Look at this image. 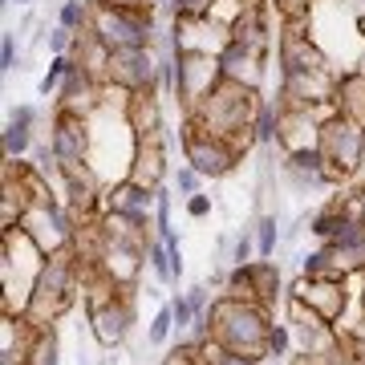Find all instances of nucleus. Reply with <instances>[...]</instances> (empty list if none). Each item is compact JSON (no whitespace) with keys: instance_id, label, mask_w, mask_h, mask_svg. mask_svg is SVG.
<instances>
[{"instance_id":"nucleus-42","label":"nucleus","mask_w":365,"mask_h":365,"mask_svg":"<svg viewBox=\"0 0 365 365\" xmlns=\"http://www.w3.org/2000/svg\"><path fill=\"white\" fill-rule=\"evenodd\" d=\"M187 215H191V220L211 215V195H203V191H199V195H191V199H187Z\"/></svg>"},{"instance_id":"nucleus-44","label":"nucleus","mask_w":365,"mask_h":365,"mask_svg":"<svg viewBox=\"0 0 365 365\" xmlns=\"http://www.w3.org/2000/svg\"><path fill=\"white\" fill-rule=\"evenodd\" d=\"M353 215H357V220L365 223V182H361V191L353 195Z\"/></svg>"},{"instance_id":"nucleus-21","label":"nucleus","mask_w":365,"mask_h":365,"mask_svg":"<svg viewBox=\"0 0 365 365\" xmlns=\"http://www.w3.org/2000/svg\"><path fill=\"white\" fill-rule=\"evenodd\" d=\"M284 175L300 187H325L329 175H325V155L317 146H304V150H288L284 155Z\"/></svg>"},{"instance_id":"nucleus-35","label":"nucleus","mask_w":365,"mask_h":365,"mask_svg":"<svg viewBox=\"0 0 365 365\" xmlns=\"http://www.w3.org/2000/svg\"><path fill=\"white\" fill-rule=\"evenodd\" d=\"M288 349H292V325H276L268 329V353L272 357H288Z\"/></svg>"},{"instance_id":"nucleus-25","label":"nucleus","mask_w":365,"mask_h":365,"mask_svg":"<svg viewBox=\"0 0 365 365\" xmlns=\"http://www.w3.org/2000/svg\"><path fill=\"white\" fill-rule=\"evenodd\" d=\"M0 146H4V158H25L29 150H33V126L9 118V126L0 134Z\"/></svg>"},{"instance_id":"nucleus-8","label":"nucleus","mask_w":365,"mask_h":365,"mask_svg":"<svg viewBox=\"0 0 365 365\" xmlns=\"http://www.w3.org/2000/svg\"><path fill=\"white\" fill-rule=\"evenodd\" d=\"M220 81H223V66L215 53H179L175 57V98H179L182 114H191Z\"/></svg>"},{"instance_id":"nucleus-6","label":"nucleus","mask_w":365,"mask_h":365,"mask_svg":"<svg viewBox=\"0 0 365 365\" xmlns=\"http://www.w3.org/2000/svg\"><path fill=\"white\" fill-rule=\"evenodd\" d=\"M179 146H182V163L187 167H195L203 179H223V175H232L240 167V158L244 150L227 138H215V134L199 130L191 122H182V134H179Z\"/></svg>"},{"instance_id":"nucleus-48","label":"nucleus","mask_w":365,"mask_h":365,"mask_svg":"<svg viewBox=\"0 0 365 365\" xmlns=\"http://www.w3.org/2000/svg\"><path fill=\"white\" fill-rule=\"evenodd\" d=\"M98 365H110V361H98Z\"/></svg>"},{"instance_id":"nucleus-24","label":"nucleus","mask_w":365,"mask_h":365,"mask_svg":"<svg viewBox=\"0 0 365 365\" xmlns=\"http://www.w3.org/2000/svg\"><path fill=\"white\" fill-rule=\"evenodd\" d=\"M276 138H280V98L276 102H264L260 114H256V126H252V143L276 146Z\"/></svg>"},{"instance_id":"nucleus-34","label":"nucleus","mask_w":365,"mask_h":365,"mask_svg":"<svg viewBox=\"0 0 365 365\" xmlns=\"http://www.w3.org/2000/svg\"><path fill=\"white\" fill-rule=\"evenodd\" d=\"M175 187H179V195H182V199H191V195H199V187H203V175H199L195 167H187V163H182V167L175 170Z\"/></svg>"},{"instance_id":"nucleus-11","label":"nucleus","mask_w":365,"mask_h":365,"mask_svg":"<svg viewBox=\"0 0 365 365\" xmlns=\"http://www.w3.org/2000/svg\"><path fill=\"white\" fill-rule=\"evenodd\" d=\"M284 309H288V325H292V337L300 341V353H333L341 345V333L333 321L309 309L304 300L297 297H284Z\"/></svg>"},{"instance_id":"nucleus-15","label":"nucleus","mask_w":365,"mask_h":365,"mask_svg":"<svg viewBox=\"0 0 365 365\" xmlns=\"http://www.w3.org/2000/svg\"><path fill=\"white\" fill-rule=\"evenodd\" d=\"M264 57H268V53L252 49V45L227 41V45H223V53H220L223 78L240 81V86H252V90H260V81H264Z\"/></svg>"},{"instance_id":"nucleus-28","label":"nucleus","mask_w":365,"mask_h":365,"mask_svg":"<svg viewBox=\"0 0 365 365\" xmlns=\"http://www.w3.org/2000/svg\"><path fill=\"white\" fill-rule=\"evenodd\" d=\"M69 69H73V57H69V53H53L49 69H45V78H41V98H49V93L61 90V81H66Z\"/></svg>"},{"instance_id":"nucleus-29","label":"nucleus","mask_w":365,"mask_h":365,"mask_svg":"<svg viewBox=\"0 0 365 365\" xmlns=\"http://www.w3.org/2000/svg\"><path fill=\"white\" fill-rule=\"evenodd\" d=\"M300 272H304V276H325V272H341V268H337V256H333V248H329V244H321L317 252L300 256Z\"/></svg>"},{"instance_id":"nucleus-9","label":"nucleus","mask_w":365,"mask_h":365,"mask_svg":"<svg viewBox=\"0 0 365 365\" xmlns=\"http://www.w3.org/2000/svg\"><path fill=\"white\" fill-rule=\"evenodd\" d=\"M93 122L78 110H61L53 114V130H49V146L57 155V170L73 167V163H90V146H93Z\"/></svg>"},{"instance_id":"nucleus-5","label":"nucleus","mask_w":365,"mask_h":365,"mask_svg":"<svg viewBox=\"0 0 365 365\" xmlns=\"http://www.w3.org/2000/svg\"><path fill=\"white\" fill-rule=\"evenodd\" d=\"M93 37L102 41L110 53L118 49H150L155 41V4L150 9H114V4H90V25Z\"/></svg>"},{"instance_id":"nucleus-39","label":"nucleus","mask_w":365,"mask_h":365,"mask_svg":"<svg viewBox=\"0 0 365 365\" xmlns=\"http://www.w3.org/2000/svg\"><path fill=\"white\" fill-rule=\"evenodd\" d=\"M16 61H21L16 37H13V33H4V37H0V73H13V69H21Z\"/></svg>"},{"instance_id":"nucleus-20","label":"nucleus","mask_w":365,"mask_h":365,"mask_svg":"<svg viewBox=\"0 0 365 365\" xmlns=\"http://www.w3.org/2000/svg\"><path fill=\"white\" fill-rule=\"evenodd\" d=\"M333 110L353 118L357 126H365V69H345V73H337Z\"/></svg>"},{"instance_id":"nucleus-1","label":"nucleus","mask_w":365,"mask_h":365,"mask_svg":"<svg viewBox=\"0 0 365 365\" xmlns=\"http://www.w3.org/2000/svg\"><path fill=\"white\" fill-rule=\"evenodd\" d=\"M260 90H252V86H240V81H227L223 78L215 90L203 98V102L187 114L191 126L199 130L215 134V138H227L235 143L240 150H248L252 143V126H256V114H260Z\"/></svg>"},{"instance_id":"nucleus-37","label":"nucleus","mask_w":365,"mask_h":365,"mask_svg":"<svg viewBox=\"0 0 365 365\" xmlns=\"http://www.w3.org/2000/svg\"><path fill=\"white\" fill-rule=\"evenodd\" d=\"M150 232L158 235V240H167L170 235V195L158 187V203H155V227Z\"/></svg>"},{"instance_id":"nucleus-17","label":"nucleus","mask_w":365,"mask_h":365,"mask_svg":"<svg viewBox=\"0 0 365 365\" xmlns=\"http://www.w3.org/2000/svg\"><path fill=\"white\" fill-rule=\"evenodd\" d=\"M227 29H232V41L268 53V45H272V29H268V0L240 4V13L232 16V25H227Z\"/></svg>"},{"instance_id":"nucleus-23","label":"nucleus","mask_w":365,"mask_h":365,"mask_svg":"<svg viewBox=\"0 0 365 365\" xmlns=\"http://www.w3.org/2000/svg\"><path fill=\"white\" fill-rule=\"evenodd\" d=\"M252 292L264 309H272L284 297V280H280V264L272 260H252Z\"/></svg>"},{"instance_id":"nucleus-47","label":"nucleus","mask_w":365,"mask_h":365,"mask_svg":"<svg viewBox=\"0 0 365 365\" xmlns=\"http://www.w3.org/2000/svg\"><path fill=\"white\" fill-rule=\"evenodd\" d=\"M16 4H33V0H16Z\"/></svg>"},{"instance_id":"nucleus-45","label":"nucleus","mask_w":365,"mask_h":365,"mask_svg":"<svg viewBox=\"0 0 365 365\" xmlns=\"http://www.w3.org/2000/svg\"><path fill=\"white\" fill-rule=\"evenodd\" d=\"M357 29H361V37H365V16H361V21H357Z\"/></svg>"},{"instance_id":"nucleus-22","label":"nucleus","mask_w":365,"mask_h":365,"mask_svg":"<svg viewBox=\"0 0 365 365\" xmlns=\"http://www.w3.org/2000/svg\"><path fill=\"white\" fill-rule=\"evenodd\" d=\"M29 207H33V199H29L25 182L4 167V195H0V223H4V232H9V227H21Z\"/></svg>"},{"instance_id":"nucleus-10","label":"nucleus","mask_w":365,"mask_h":365,"mask_svg":"<svg viewBox=\"0 0 365 365\" xmlns=\"http://www.w3.org/2000/svg\"><path fill=\"white\" fill-rule=\"evenodd\" d=\"M345 284H349V276L345 272H325V276H304L300 272V280L288 288V297L304 300L309 309H317L325 321L337 325L341 317H345V309H349V292H345Z\"/></svg>"},{"instance_id":"nucleus-13","label":"nucleus","mask_w":365,"mask_h":365,"mask_svg":"<svg viewBox=\"0 0 365 365\" xmlns=\"http://www.w3.org/2000/svg\"><path fill=\"white\" fill-rule=\"evenodd\" d=\"M106 81H114V86H122V90H130V93L158 90V61L150 57V49H118L114 57H110Z\"/></svg>"},{"instance_id":"nucleus-18","label":"nucleus","mask_w":365,"mask_h":365,"mask_svg":"<svg viewBox=\"0 0 365 365\" xmlns=\"http://www.w3.org/2000/svg\"><path fill=\"white\" fill-rule=\"evenodd\" d=\"M317 134H321V114L280 106V138H276L280 155H288V150H304V146H317Z\"/></svg>"},{"instance_id":"nucleus-31","label":"nucleus","mask_w":365,"mask_h":365,"mask_svg":"<svg viewBox=\"0 0 365 365\" xmlns=\"http://www.w3.org/2000/svg\"><path fill=\"white\" fill-rule=\"evenodd\" d=\"M57 25L86 29L90 25V0H61V9H57Z\"/></svg>"},{"instance_id":"nucleus-41","label":"nucleus","mask_w":365,"mask_h":365,"mask_svg":"<svg viewBox=\"0 0 365 365\" xmlns=\"http://www.w3.org/2000/svg\"><path fill=\"white\" fill-rule=\"evenodd\" d=\"M272 4H276V13H280V21H300L313 9V0H272Z\"/></svg>"},{"instance_id":"nucleus-16","label":"nucleus","mask_w":365,"mask_h":365,"mask_svg":"<svg viewBox=\"0 0 365 365\" xmlns=\"http://www.w3.org/2000/svg\"><path fill=\"white\" fill-rule=\"evenodd\" d=\"M102 203H106V211H126V215H138V220L155 223L158 191H146V187H138V182H130L126 175H122L114 187H106L102 191Z\"/></svg>"},{"instance_id":"nucleus-12","label":"nucleus","mask_w":365,"mask_h":365,"mask_svg":"<svg viewBox=\"0 0 365 365\" xmlns=\"http://www.w3.org/2000/svg\"><path fill=\"white\" fill-rule=\"evenodd\" d=\"M134 288H122L114 300H106L98 309H86L90 313V333L102 349H118L122 341L130 337V325H134Z\"/></svg>"},{"instance_id":"nucleus-4","label":"nucleus","mask_w":365,"mask_h":365,"mask_svg":"<svg viewBox=\"0 0 365 365\" xmlns=\"http://www.w3.org/2000/svg\"><path fill=\"white\" fill-rule=\"evenodd\" d=\"M317 150L325 155V175L329 182H345L361 175L365 167V126H357L345 114H325L321 118V134H317Z\"/></svg>"},{"instance_id":"nucleus-38","label":"nucleus","mask_w":365,"mask_h":365,"mask_svg":"<svg viewBox=\"0 0 365 365\" xmlns=\"http://www.w3.org/2000/svg\"><path fill=\"white\" fill-rule=\"evenodd\" d=\"M49 53H73V41H78V29H66V25H53L49 29Z\"/></svg>"},{"instance_id":"nucleus-40","label":"nucleus","mask_w":365,"mask_h":365,"mask_svg":"<svg viewBox=\"0 0 365 365\" xmlns=\"http://www.w3.org/2000/svg\"><path fill=\"white\" fill-rule=\"evenodd\" d=\"M170 309H175V329H179V333H187V329L195 325V309H191V300H187V292L170 300Z\"/></svg>"},{"instance_id":"nucleus-7","label":"nucleus","mask_w":365,"mask_h":365,"mask_svg":"<svg viewBox=\"0 0 365 365\" xmlns=\"http://www.w3.org/2000/svg\"><path fill=\"white\" fill-rule=\"evenodd\" d=\"M337 73L333 69H280V106L309 110V114H333Z\"/></svg>"},{"instance_id":"nucleus-36","label":"nucleus","mask_w":365,"mask_h":365,"mask_svg":"<svg viewBox=\"0 0 365 365\" xmlns=\"http://www.w3.org/2000/svg\"><path fill=\"white\" fill-rule=\"evenodd\" d=\"M252 260H256V232L244 227V235H235L232 244V264H252Z\"/></svg>"},{"instance_id":"nucleus-49","label":"nucleus","mask_w":365,"mask_h":365,"mask_svg":"<svg viewBox=\"0 0 365 365\" xmlns=\"http://www.w3.org/2000/svg\"><path fill=\"white\" fill-rule=\"evenodd\" d=\"M361 300H365V292H361Z\"/></svg>"},{"instance_id":"nucleus-33","label":"nucleus","mask_w":365,"mask_h":365,"mask_svg":"<svg viewBox=\"0 0 365 365\" xmlns=\"http://www.w3.org/2000/svg\"><path fill=\"white\" fill-rule=\"evenodd\" d=\"M158 365H203V361H199V341H195V337H191V341H179V345H175V349H170Z\"/></svg>"},{"instance_id":"nucleus-3","label":"nucleus","mask_w":365,"mask_h":365,"mask_svg":"<svg viewBox=\"0 0 365 365\" xmlns=\"http://www.w3.org/2000/svg\"><path fill=\"white\" fill-rule=\"evenodd\" d=\"M81 272H86V264L78 260L73 244L61 248V252H53V256H45V268H41L37 284H33V292H29V300H25V313L33 317L37 325H53V321L78 300Z\"/></svg>"},{"instance_id":"nucleus-19","label":"nucleus","mask_w":365,"mask_h":365,"mask_svg":"<svg viewBox=\"0 0 365 365\" xmlns=\"http://www.w3.org/2000/svg\"><path fill=\"white\" fill-rule=\"evenodd\" d=\"M126 179L138 182V187H146V191H158L163 179H167V146L163 143H138Z\"/></svg>"},{"instance_id":"nucleus-32","label":"nucleus","mask_w":365,"mask_h":365,"mask_svg":"<svg viewBox=\"0 0 365 365\" xmlns=\"http://www.w3.org/2000/svg\"><path fill=\"white\" fill-rule=\"evenodd\" d=\"M215 4L220 0H170V16L179 21V16H191V21H199V16H211L215 13Z\"/></svg>"},{"instance_id":"nucleus-14","label":"nucleus","mask_w":365,"mask_h":365,"mask_svg":"<svg viewBox=\"0 0 365 365\" xmlns=\"http://www.w3.org/2000/svg\"><path fill=\"white\" fill-rule=\"evenodd\" d=\"M126 122L138 143H163V106H158V90H138L126 102Z\"/></svg>"},{"instance_id":"nucleus-30","label":"nucleus","mask_w":365,"mask_h":365,"mask_svg":"<svg viewBox=\"0 0 365 365\" xmlns=\"http://www.w3.org/2000/svg\"><path fill=\"white\" fill-rule=\"evenodd\" d=\"M170 333H175V309L163 304V309L150 317V325H146V345H167Z\"/></svg>"},{"instance_id":"nucleus-26","label":"nucleus","mask_w":365,"mask_h":365,"mask_svg":"<svg viewBox=\"0 0 365 365\" xmlns=\"http://www.w3.org/2000/svg\"><path fill=\"white\" fill-rule=\"evenodd\" d=\"M146 268L155 272L158 284H175V264H170V248H167V240L150 235V244H146Z\"/></svg>"},{"instance_id":"nucleus-27","label":"nucleus","mask_w":365,"mask_h":365,"mask_svg":"<svg viewBox=\"0 0 365 365\" xmlns=\"http://www.w3.org/2000/svg\"><path fill=\"white\" fill-rule=\"evenodd\" d=\"M276 227H280V223H276L272 211L256 220V227H252V232H256V260H268L276 252V244H280V232H276Z\"/></svg>"},{"instance_id":"nucleus-2","label":"nucleus","mask_w":365,"mask_h":365,"mask_svg":"<svg viewBox=\"0 0 365 365\" xmlns=\"http://www.w3.org/2000/svg\"><path fill=\"white\" fill-rule=\"evenodd\" d=\"M207 321H211V337L220 341L223 349L240 353V357H248V361H256V365H260L264 357H272V353H268V329H272V317H268L264 304L220 292V297L211 300Z\"/></svg>"},{"instance_id":"nucleus-43","label":"nucleus","mask_w":365,"mask_h":365,"mask_svg":"<svg viewBox=\"0 0 365 365\" xmlns=\"http://www.w3.org/2000/svg\"><path fill=\"white\" fill-rule=\"evenodd\" d=\"M9 118H16V122H29V126H33V122H37V110H33V106H16Z\"/></svg>"},{"instance_id":"nucleus-46","label":"nucleus","mask_w":365,"mask_h":365,"mask_svg":"<svg viewBox=\"0 0 365 365\" xmlns=\"http://www.w3.org/2000/svg\"><path fill=\"white\" fill-rule=\"evenodd\" d=\"M357 333H361V337H365V321H361V329H357Z\"/></svg>"}]
</instances>
